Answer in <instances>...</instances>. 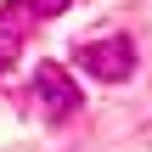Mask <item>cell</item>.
<instances>
[{
    "label": "cell",
    "mask_w": 152,
    "mask_h": 152,
    "mask_svg": "<svg viewBox=\"0 0 152 152\" xmlns=\"http://www.w3.org/2000/svg\"><path fill=\"white\" fill-rule=\"evenodd\" d=\"M45 6H51V11H56V6H68V0H45Z\"/></svg>",
    "instance_id": "obj_5"
},
{
    "label": "cell",
    "mask_w": 152,
    "mask_h": 152,
    "mask_svg": "<svg viewBox=\"0 0 152 152\" xmlns=\"http://www.w3.org/2000/svg\"><path fill=\"white\" fill-rule=\"evenodd\" d=\"M73 62H79L90 79L124 85V79L135 73V45H130L124 34H107V39H90V45H79V51H73Z\"/></svg>",
    "instance_id": "obj_1"
},
{
    "label": "cell",
    "mask_w": 152,
    "mask_h": 152,
    "mask_svg": "<svg viewBox=\"0 0 152 152\" xmlns=\"http://www.w3.org/2000/svg\"><path fill=\"white\" fill-rule=\"evenodd\" d=\"M51 6L45 0H6L0 6V28H17V23H34V17H45Z\"/></svg>",
    "instance_id": "obj_3"
},
{
    "label": "cell",
    "mask_w": 152,
    "mask_h": 152,
    "mask_svg": "<svg viewBox=\"0 0 152 152\" xmlns=\"http://www.w3.org/2000/svg\"><path fill=\"white\" fill-rule=\"evenodd\" d=\"M34 90H39V102L51 107V118H73V113H79V85L68 79V68L45 62V68L34 73Z\"/></svg>",
    "instance_id": "obj_2"
},
{
    "label": "cell",
    "mask_w": 152,
    "mask_h": 152,
    "mask_svg": "<svg viewBox=\"0 0 152 152\" xmlns=\"http://www.w3.org/2000/svg\"><path fill=\"white\" fill-rule=\"evenodd\" d=\"M11 62H17V34H11V28H0V73H6Z\"/></svg>",
    "instance_id": "obj_4"
}]
</instances>
